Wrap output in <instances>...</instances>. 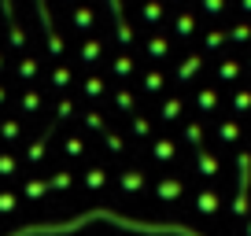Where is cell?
Returning a JSON list of instances; mask_svg holds the SVG:
<instances>
[{
    "mask_svg": "<svg viewBox=\"0 0 251 236\" xmlns=\"http://www.w3.org/2000/svg\"><path fill=\"white\" fill-rule=\"evenodd\" d=\"M207 8H211V11H218V8H222V0H207Z\"/></svg>",
    "mask_w": 251,
    "mask_h": 236,
    "instance_id": "cell-1",
    "label": "cell"
},
{
    "mask_svg": "<svg viewBox=\"0 0 251 236\" xmlns=\"http://www.w3.org/2000/svg\"><path fill=\"white\" fill-rule=\"evenodd\" d=\"M244 8H251V0H244Z\"/></svg>",
    "mask_w": 251,
    "mask_h": 236,
    "instance_id": "cell-2",
    "label": "cell"
}]
</instances>
